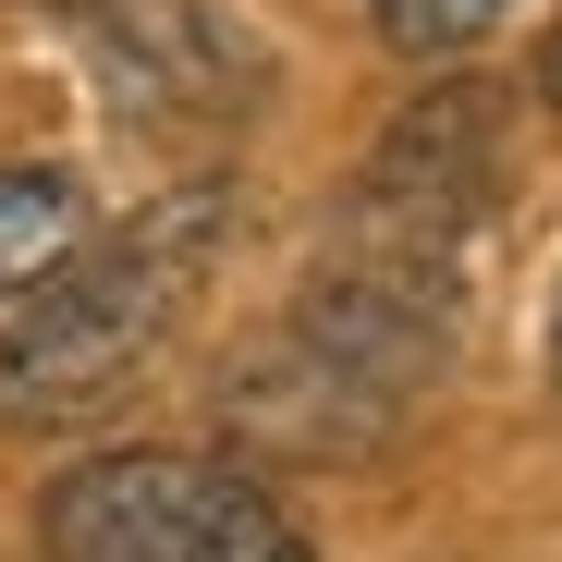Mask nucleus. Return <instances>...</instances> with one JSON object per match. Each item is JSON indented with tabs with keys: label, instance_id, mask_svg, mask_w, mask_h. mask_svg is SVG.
Instances as JSON below:
<instances>
[{
	"label": "nucleus",
	"instance_id": "obj_1",
	"mask_svg": "<svg viewBox=\"0 0 562 562\" xmlns=\"http://www.w3.org/2000/svg\"><path fill=\"white\" fill-rule=\"evenodd\" d=\"M452 306H464V281L330 245L318 281L281 306V330L233 367V428L269 452H318V464L392 440L452 367Z\"/></svg>",
	"mask_w": 562,
	"mask_h": 562
},
{
	"label": "nucleus",
	"instance_id": "obj_2",
	"mask_svg": "<svg viewBox=\"0 0 562 562\" xmlns=\"http://www.w3.org/2000/svg\"><path fill=\"white\" fill-rule=\"evenodd\" d=\"M221 245H233V196L221 183H183V196L135 209L123 233H86V257L61 281H37L25 318L0 330V416L61 428L86 404H111L135 367L171 342V318L209 294Z\"/></svg>",
	"mask_w": 562,
	"mask_h": 562
},
{
	"label": "nucleus",
	"instance_id": "obj_3",
	"mask_svg": "<svg viewBox=\"0 0 562 562\" xmlns=\"http://www.w3.org/2000/svg\"><path fill=\"white\" fill-rule=\"evenodd\" d=\"M49 562H318L306 526L281 514L221 452H99L37 502Z\"/></svg>",
	"mask_w": 562,
	"mask_h": 562
},
{
	"label": "nucleus",
	"instance_id": "obj_4",
	"mask_svg": "<svg viewBox=\"0 0 562 562\" xmlns=\"http://www.w3.org/2000/svg\"><path fill=\"white\" fill-rule=\"evenodd\" d=\"M86 37H99V74H111V99L135 123H209V111H233L257 86L245 37L209 0H99Z\"/></svg>",
	"mask_w": 562,
	"mask_h": 562
},
{
	"label": "nucleus",
	"instance_id": "obj_5",
	"mask_svg": "<svg viewBox=\"0 0 562 562\" xmlns=\"http://www.w3.org/2000/svg\"><path fill=\"white\" fill-rule=\"evenodd\" d=\"M86 183L74 171H37V159H0V294H37L86 257Z\"/></svg>",
	"mask_w": 562,
	"mask_h": 562
},
{
	"label": "nucleus",
	"instance_id": "obj_6",
	"mask_svg": "<svg viewBox=\"0 0 562 562\" xmlns=\"http://www.w3.org/2000/svg\"><path fill=\"white\" fill-rule=\"evenodd\" d=\"M367 13H380L392 49H464V37H490L514 0H367Z\"/></svg>",
	"mask_w": 562,
	"mask_h": 562
},
{
	"label": "nucleus",
	"instance_id": "obj_7",
	"mask_svg": "<svg viewBox=\"0 0 562 562\" xmlns=\"http://www.w3.org/2000/svg\"><path fill=\"white\" fill-rule=\"evenodd\" d=\"M550 392H562V330H550Z\"/></svg>",
	"mask_w": 562,
	"mask_h": 562
},
{
	"label": "nucleus",
	"instance_id": "obj_8",
	"mask_svg": "<svg viewBox=\"0 0 562 562\" xmlns=\"http://www.w3.org/2000/svg\"><path fill=\"white\" fill-rule=\"evenodd\" d=\"M550 99H562V49H550Z\"/></svg>",
	"mask_w": 562,
	"mask_h": 562
},
{
	"label": "nucleus",
	"instance_id": "obj_9",
	"mask_svg": "<svg viewBox=\"0 0 562 562\" xmlns=\"http://www.w3.org/2000/svg\"><path fill=\"white\" fill-rule=\"evenodd\" d=\"M74 13H99V0H74Z\"/></svg>",
	"mask_w": 562,
	"mask_h": 562
}]
</instances>
